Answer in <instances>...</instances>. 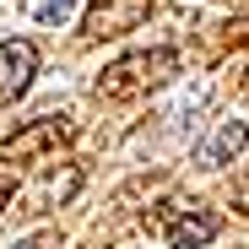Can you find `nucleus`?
<instances>
[{
    "mask_svg": "<svg viewBox=\"0 0 249 249\" xmlns=\"http://www.w3.org/2000/svg\"><path fill=\"white\" fill-rule=\"evenodd\" d=\"M179 76V54L174 49H141V54H124L114 60L103 76H98V98L108 103H136L157 87H168V81Z\"/></svg>",
    "mask_w": 249,
    "mask_h": 249,
    "instance_id": "f257e3e1",
    "label": "nucleus"
},
{
    "mask_svg": "<svg viewBox=\"0 0 249 249\" xmlns=\"http://www.w3.org/2000/svg\"><path fill=\"white\" fill-rule=\"evenodd\" d=\"M71 141H76V119L44 114V119H27L17 136L0 141V162H6V168H22V162H38V157H49V152H60Z\"/></svg>",
    "mask_w": 249,
    "mask_h": 249,
    "instance_id": "f03ea898",
    "label": "nucleus"
},
{
    "mask_svg": "<svg viewBox=\"0 0 249 249\" xmlns=\"http://www.w3.org/2000/svg\"><path fill=\"white\" fill-rule=\"evenodd\" d=\"M157 0H87V17H81V38L87 44H108V38L136 33L152 17Z\"/></svg>",
    "mask_w": 249,
    "mask_h": 249,
    "instance_id": "7ed1b4c3",
    "label": "nucleus"
},
{
    "mask_svg": "<svg viewBox=\"0 0 249 249\" xmlns=\"http://www.w3.org/2000/svg\"><path fill=\"white\" fill-rule=\"evenodd\" d=\"M76 190H81V162H60V168H44V174H38V179L22 190V206H17V212L44 217V212H54V206L76 200Z\"/></svg>",
    "mask_w": 249,
    "mask_h": 249,
    "instance_id": "20e7f679",
    "label": "nucleus"
},
{
    "mask_svg": "<svg viewBox=\"0 0 249 249\" xmlns=\"http://www.w3.org/2000/svg\"><path fill=\"white\" fill-rule=\"evenodd\" d=\"M33 76H38V44L33 38H0V114L27 92Z\"/></svg>",
    "mask_w": 249,
    "mask_h": 249,
    "instance_id": "39448f33",
    "label": "nucleus"
},
{
    "mask_svg": "<svg viewBox=\"0 0 249 249\" xmlns=\"http://www.w3.org/2000/svg\"><path fill=\"white\" fill-rule=\"evenodd\" d=\"M217 233H222V217L212 212V206H200V200H184V206H179V217L162 228L168 249H200V244H212Z\"/></svg>",
    "mask_w": 249,
    "mask_h": 249,
    "instance_id": "423d86ee",
    "label": "nucleus"
},
{
    "mask_svg": "<svg viewBox=\"0 0 249 249\" xmlns=\"http://www.w3.org/2000/svg\"><path fill=\"white\" fill-rule=\"evenodd\" d=\"M244 146H249V124L244 119H222L217 136L206 141V146H195V168H228Z\"/></svg>",
    "mask_w": 249,
    "mask_h": 249,
    "instance_id": "0eeeda50",
    "label": "nucleus"
},
{
    "mask_svg": "<svg viewBox=\"0 0 249 249\" xmlns=\"http://www.w3.org/2000/svg\"><path fill=\"white\" fill-rule=\"evenodd\" d=\"M71 11H76V0H38V6H33V17L44 22V27H60Z\"/></svg>",
    "mask_w": 249,
    "mask_h": 249,
    "instance_id": "6e6552de",
    "label": "nucleus"
},
{
    "mask_svg": "<svg viewBox=\"0 0 249 249\" xmlns=\"http://www.w3.org/2000/svg\"><path fill=\"white\" fill-rule=\"evenodd\" d=\"M217 44H222V49H238V44H249V17H233V22H222V27H217Z\"/></svg>",
    "mask_w": 249,
    "mask_h": 249,
    "instance_id": "1a4fd4ad",
    "label": "nucleus"
},
{
    "mask_svg": "<svg viewBox=\"0 0 249 249\" xmlns=\"http://www.w3.org/2000/svg\"><path fill=\"white\" fill-rule=\"evenodd\" d=\"M233 206L249 217V168H244V174H238V184H233Z\"/></svg>",
    "mask_w": 249,
    "mask_h": 249,
    "instance_id": "9d476101",
    "label": "nucleus"
},
{
    "mask_svg": "<svg viewBox=\"0 0 249 249\" xmlns=\"http://www.w3.org/2000/svg\"><path fill=\"white\" fill-rule=\"evenodd\" d=\"M6 249H54V238L38 233V238H17V244H6Z\"/></svg>",
    "mask_w": 249,
    "mask_h": 249,
    "instance_id": "9b49d317",
    "label": "nucleus"
},
{
    "mask_svg": "<svg viewBox=\"0 0 249 249\" xmlns=\"http://www.w3.org/2000/svg\"><path fill=\"white\" fill-rule=\"evenodd\" d=\"M11 200H17V179H11V174H0V212H6Z\"/></svg>",
    "mask_w": 249,
    "mask_h": 249,
    "instance_id": "f8f14e48",
    "label": "nucleus"
},
{
    "mask_svg": "<svg viewBox=\"0 0 249 249\" xmlns=\"http://www.w3.org/2000/svg\"><path fill=\"white\" fill-rule=\"evenodd\" d=\"M244 92H249V71H244Z\"/></svg>",
    "mask_w": 249,
    "mask_h": 249,
    "instance_id": "ddd939ff",
    "label": "nucleus"
}]
</instances>
